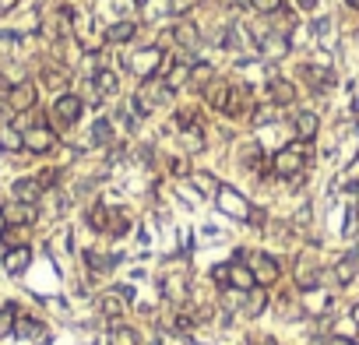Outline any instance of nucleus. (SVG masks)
Segmentation results:
<instances>
[{
    "label": "nucleus",
    "mask_w": 359,
    "mask_h": 345,
    "mask_svg": "<svg viewBox=\"0 0 359 345\" xmlns=\"http://www.w3.org/2000/svg\"><path fill=\"white\" fill-rule=\"evenodd\" d=\"M162 85H166L169 92H180L183 85H190V64H169V67L162 71Z\"/></svg>",
    "instance_id": "nucleus-13"
},
{
    "label": "nucleus",
    "mask_w": 359,
    "mask_h": 345,
    "mask_svg": "<svg viewBox=\"0 0 359 345\" xmlns=\"http://www.w3.org/2000/svg\"><path fill=\"white\" fill-rule=\"evenodd\" d=\"M183 145H187L190 152H204V138H201V131H197V127H183Z\"/></svg>",
    "instance_id": "nucleus-37"
},
{
    "label": "nucleus",
    "mask_w": 359,
    "mask_h": 345,
    "mask_svg": "<svg viewBox=\"0 0 359 345\" xmlns=\"http://www.w3.org/2000/svg\"><path fill=\"white\" fill-rule=\"evenodd\" d=\"M303 159H310V148H303L299 141L296 145H285L282 152H275L272 159V172L282 180H296L299 172H303Z\"/></svg>",
    "instance_id": "nucleus-2"
},
{
    "label": "nucleus",
    "mask_w": 359,
    "mask_h": 345,
    "mask_svg": "<svg viewBox=\"0 0 359 345\" xmlns=\"http://www.w3.org/2000/svg\"><path fill=\"white\" fill-rule=\"evenodd\" d=\"M15 317H18V310H15V307H4V310H0V338L15 335Z\"/></svg>",
    "instance_id": "nucleus-35"
},
{
    "label": "nucleus",
    "mask_w": 359,
    "mask_h": 345,
    "mask_svg": "<svg viewBox=\"0 0 359 345\" xmlns=\"http://www.w3.org/2000/svg\"><path fill=\"white\" fill-rule=\"evenodd\" d=\"M42 85L46 88H64L67 85V74L60 67H42Z\"/></svg>",
    "instance_id": "nucleus-33"
},
{
    "label": "nucleus",
    "mask_w": 359,
    "mask_h": 345,
    "mask_svg": "<svg viewBox=\"0 0 359 345\" xmlns=\"http://www.w3.org/2000/svg\"><path fill=\"white\" fill-rule=\"evenodd\" d=\"M303 78L310 81L317 92H324V88L335 85V71H331V67H317V64H306V67H303Z\"/></svg>",
    "instance_id": "nucleus-15"
},
{
    "label": "nucleus",
    "mask_w": 359,
    "mask_h": 345,
    "mask_svg": "<svg viewBox=\"0 0 359 345\" xmlns=\"http://www.w3.org/2000/svg\"><path fill=\"white\" fill-rule=\"evenodd\" d=\"M317 113H296V138L299 141H314L317 138Z\"/></svg>",
    "instance_id": "nucleus-20"
},
{
    "label": "nucleus",
    "mask_w": 359,
    "mask_h": 345,
    "mask_svg": "<svg viewBox=\"0 0 359 345\" xmlns=\"http://www.w3.org/2000/svg\"><path fill=\"white\" fill-rule=\"evenodd\" d=\"M173 92L162 85V78L156 74V78H144L141 81V88H137V95H134V106H137V117H144V113H151L156 106H162V99H169Z\"/></svg>",
    "instance_id": "nucleus-3"
},
{
    "label": "nucleus",
    "mask_w": 359,
    "mask_h": 345,
    "mask_svg": "<svg viewBox=\"0 0 359 345\" xmlns=\"http://www.w3.org/2000/svg\"><path fill=\"white\" fill-rule=\"evenodd\" d=\"M15 4H18V0H0V11H11Z\"/></svg>",
    "instance_id": "nucleus-45"
},
{
    "label": "nucleus",
    "mask_w": 359,
    "mask_h": 345,
    "mask_svg": "<svg viewBox=\"0 0 359 345\" xmlns=\"http://www.w3.org/2000/svg\"><path fill=\"white\" fill-rule=\"evenodd\" d=\"M296 4H299L303 11H314V4H317V0H296Z\"/></svg>",
    "instance_id": "nucleus-44"
},
{
    "label": "nucleus",
    "mask_w": 359,
    "mask_h": 345,
    "mask_svg": "<svg viewBox=\"0 0 359 345\" xmlns=\"http://www.w3.org/2000/svg\"><path fill=\"white\" fill-rule=\"evenodd\" d=\"M328 345H356V342H352V338H345V335H331V338H328Z\"/></svg>",
    "instance_id": "nucleus-42"
},
{
    "label": "nucleus",
    "mask_w": 359,
    "mask_h": 345,
    "mask_svg": "<svg viewBox=\"0 0 359 345\" xmlns=\"http://www.w3.org/2000/svg\"><path fill=\"white\" fill-rule=\"evenodd\" d=\"M99 310L106 314V317H120V314L127 310V300H124V296H120V293L113 289V293H106V296L99 300Z\"/></svg>",
    "instance_id": "nucleus-25"
},
{
    "label": "nucleus",
    "mask_w": 359,
    "mask_h": 345,
    "mask_svg": "<svg viewBox=\"0 0 359 345\" xmlns=\"http://www.w3.org/2000/svg\"><path fill=\"white\" fill-rule=\"evenodd\" d=\"M250 8L258 15H275V11H282V0H253Z\"/></svg>",
    "instance_id": "nucleus-38"
},
{
    "label": "nucleus",
    "mask_w": 359,
    "mask_h": 345,
    "mask_svg": "<svg viewBox=\"0 0 359 345\" xmlns=\"http://www.w3.org/2000/svg\"><path fill=\"white\" fill-rule=\"evenodd\" d=\"M8 117H11V106H8V99H0V127H4Z\"/></svg>",
    "instance_id": "nucleus-41"
},
{
    "label": "nucleus",
    "mask_w": 359,
    "mask_h": 345,
    "mask_svg": "<svg viewBox=\"0 0 359 345\" xmlns=\"http://www.w3.org/2000/svg\"><path fill=\"white\" fill-rule=\"evenodd\" d=\"M356 271H359V254L352 250V254H345V257L335 264V282H338V285H349V282L356 278Z\"/></svg>",
    "instance_id": "nucleus-19"
},
{
    "label": "nucleus",
    "mask_w": 359,
    "mask_h": 345,
    "mask_svg": "<svg viewBox=\"0 0 359 345\" xmlns=\"http://www.w3.org/2000/svg\"><path fill=\"white\" fill-rule=\"evenodd\" d=\"M250 271H253V282L265 285V289L272 282H278V275H282V268L272 254H250Z\"/></svg>",
    "instance_id": "nucleus-6"
},
{
    "label": "nucleus",
    "mask_w": 359,
    "mask_h": 345,
    "mask_svg": "<svg viewBox=\"0 0 359 345\" xmlns=\"http://www.w3.org/2000/svg\"><path fill=\"white\" fill-rule=\"evenodd\" d=\"M197 4H204V0H169V11H173V15H183V11H190V8H197Z\"/></svg>",
    "instance_id": "nucleus-39"
},
{
    "label": "nucleus",
    "mask_w": 359,
    "mask_h": 345,
    "mask_svg": "<svg viewBox=\"0 0 359 345\" xmlns=\"http://www.w3.org/2000/svg\"><path fill=\"white\" fill-rule=\"evenodd\" d=\"M88 225H92V229H99V233H106V229H110V208L95 204V208L88 211Z\"/></svg>",
    "instance_id": "nucleus-31"
},
{
    "label": "nucleus",
    "mask_w": 359,
    "mask_h": 345,
    "mask_svg": "<svg viewBox=\"0 0 359 345\" xmlns=\"http://www.w3.org/2000/svg\"><path fill=\"white\" fill-rule=\"evenodd\" d=\"M265 307H268V293H265V285H253L250 293H243V314H247V317H258Z\"/></svg>",
    "instance_id": "nucleus-17"
},
{
    "label": "nucleus",
    "mask_w": 359,
    "mask_h": 345,
    "mask_svg": "<svg viewBox=\"0 0 359 345\" xmlns=\"http://www.w3.org/2000/svg\"><path fill=\"white\" fill-rule=\"evenodd\" d=\"M4 225H8V222H4V215H0V233H4Z\"/></svg>",
    "instance_id": "nucleus-47"
},
{
    "label": "nucleus",
    "mask_w": 359,
    "mask_h": 345,
    "mask_svg": "<svg viewBox=\"0 0 359 345\" xmlns=\"http://www.w3.org/2000/svg\"><path fill=\"white\" fill-rule=\"evenodd\" d=\"M173 172H176V177H183V172H187V162L183 159H173V166H169Z\"/></svg>",
    "instance_id": "nucleus-43"
},
{
    "label": "nucleus",
    "mask_w": 359,
    "mask_h": 345,
    "mask_svg": "<svg viewBox=\"0 0 359 345\" xmlns=\"http://www.w3.org/2000/svg\"><path fill=\"white\" fill-rule=\"evenodd\" d=\"M173 39H176L183 49H194V46H197V25H190V22H176V25H173Z\"/></svg>",
    "instance_id": "nucleus-26"
},
{
    "label": "nucleus",
    "mask_w": 359,
    "mask_h": 345,
    "mask_svg": "<svg viewBox=\"0 0 359 345\" xmlns=\"http://www.w3.org/2000/svg\"><path fill=\"white\" fill-rule=\"evenodd\" d=\"M253 271H250V264H229V289H240V293H250L253 289Z\"/></svg>",
    "instance_id": "nucleus-12"
},
{
    "label": "nucleus",
    "mask_w": 359,
    "mask_h": 345,
    "mask_svg": "<svg viewBox=\"0 0 359 345\" xmlns=\"http://www.w3.org/2000/svg\"><path fill=\"white\" fill-rule=\"evenodd\" d=\"M162 61H166V56H162V49L159 46H144V49H134V53H127L124 56V67L127 71H134L141 81L144 78H156V74H162L166 67H162Z\"/></svg>",
    "instance_id": "nucleus-1"
},
{
    "label": "nucleus",
    "mask_w": 359,
    "mask_h": 345,
    "mask_svg": "<svg viewBox=\"0 0 359 345\" xmlns=\"http://www.w3.org/2000/svg\"><path fill=\"white\" fill-rule=\"evenodd\" d=\"M110 345H137V331L131 328V324H113L110 328Z\"/></svg>",
    "instance_id": "nucleus-27"
},
{
    "label": "nucleus",
    "mask_w": 359,
    "mask_h": 345,
    "mask_svg": "<svg viewBox=\"0 0 359 345\" xmlns=\"http://www.w3.org/2000/svg\"><path fill=\"white\" fill-rule=\"evenodd\" d=\"M190 184H194L201 194H219V187H215V180L208 177V172H194V177H190Z\"/></svg>",
    "instance_id": "nucleus-36"
},
{
    "label": "nucleus",
    "mask_w": 359,
    "mask_h": 345,
    "mask_svg": "<svg viewBox=\"0 0 359 345\" xmlns=\"http://www.w3.org/2000/svg\"><path fill=\"white\" fill-rule=\"evenodd\" d=\"M81 113H85V99L74 95V92H64V95H57L53 109H49V117H53L57 127H71V124L81 120Z\"/></svg>",
    "instance_id": "nucleus-4"
},
{
    "label": "nucleus",
    "mask_w": 359,
    "mask_h": 345,
    "mask_svg": "<svg viewBox=\"0 0 359 345\" xmlns=\"http://www.w3.org/2000/svg\"><path fill=\"white\" fill-rule=\"evenodd\" d=\"M268 99H272V106H292L296 102V85L285 81V78H272L268 81Z\"/></svg>",
    "instance_id": "nucleus-10"
},
{
    "label": "nucleus",
    "mask_w": 359,
    "mask_h": 345,
    "mask_svg": "<svg viewBox=\"0 0 359 345\" xmlns=\"http://www.w3.org/2000/svg\"><path fill=\"white\" fill-rule=\"evenodd\" d=\"M0 152H8V155L25 152V138H22V131H18L15 124H4V127H0Z\"/></svg>",
    "instance_id": "nucleus-18"
},
{
    "label": "nucleus",
    "mask_w": 359,
    "mask_h": 345,
    "mask_svg": "<svg viewBox=\"0 0 359 345\" xmlns=\"http://www.w3.org/2000/svg\"><path fill=\"white\" fill-rule=\"evenodd\" d=\"M22 138H25V152H32V155H46V152L57 148V134L49 131L46 124H32V127H25Z\"/></svg>",
    "instance_id": "nucleus-5"
},
{
    "label": "nucleus",
    "mask_w": 359,
    "mask_h": 345,
    "mask_svg": "<svg viewBox=\"0 0 359 345\" xmlns=\"http://www.w3.org/2000/svg\"><path fill=\"white\" fill-rule=\"evenodd\" d=\"M204 99H208V106L212 109H226V102H229V81H212L208 88H204Z\"/></svg>",
    "instance_id": "nucleus-21"
},
{
    "label": "nucleus",
    "mask_w": 359,
    "mask_h": 345,
    "mask_svg": "<svg viewBox=\"0 0 359 345\" xmlns=\"http://www.w3.org/2000/svg\"><path fill=\"white\" fill-rule=\"evenodd\" d=\"M35 99H39L35 85L22 78V81L11 88V95H8V106H11V113H32V109H35Z\"/></svg>",
    "instance_id": "nucleus-7"
},
{
    "label": "nucleus",
    "mask_w": 359,
    "mask_h": 345,
    "mask_svg": "<svg viewBox=\"0 0 359 345\" xmlns=\"http://www.w3.org/2000/svg\"><path fill=\"white\" fill-rule=\"evenodd\" d=\"M85 261H88V268H92V271H110V268L117 264V257H102V254H95V250H88V254H85Z\"/></svg>",
    "instance_id": "nucleus-34"
},
{
    "label": "nucleus",
    "mask_w": 359,
    "mask_h": 345,
    "mask_svg": "<svg viewBox=\"0 0 359 345\" xmlns=\"http://www.w3.org/2000/svg\"><path fill=\"white\" fill-rule=\"evenodd\" d=\"M92 85L99 88V95H113V92L120 88V81H117V74H113L110 67H102V71L92 78Z\"/></svg>",
    "instance_id": "nucleus-29"
},
{
    "label": "nucleus",
    "mask_w": 359,
    "mask_h": 345,
    "mask_svg": "<svg viewBox=\"0 0 359 345\" xmlns=\"http://www.w3.org/2000/svg\"><path fill=\"white\" fill-rule=\"evenodd\" d=\"M212 278H215V285H222V289H229V264H219V268L212 271Z\"/></svg>",
    "instance_id": "nucleus-40"
},
{
    "label": "nucleus",
    "mask_w": 359,
    "mask_h": 345,
    "mask_svg": "<svg viewBox=\"0 0 359 345\" xmlns=\"http://www.w3.org/2000/svg\"><path fill=\"white\" fill-rule=\"evenodd\" d=\"M113 141V124L110 120H95L92 127V145H110Z\"/></svg>",
    "instance_id": "nucleus-32"
},
{
    "label": "nucleus",
    "mask_w": 359,
    "mask_h": 345,
    "mask_svg": "<svg viewBox=\"0 0 359 345\" xmlns=\"http://www.w3.org/2000/svg\"><path fill=\"white\" fill-rule=\"evenodd\" d=\"M28 261H32V250H28V247H8V254H4V271H8V275H22V271L28 268Z\"/></svg>",
    "instance_id": "nucleus-14"
},
{
    "label": "nucleus",
    "mask_w": 359,
    "mask_h": 345,
    "mask_svg": "<svg viewBox=\"0 0 359 345\" xmlns=\"http://www.w3.org/2000/svg\"><path fill=\"white\" fill-rule=\"evenodd\" d=\"M215 198H219V208H222L226 215H233V218H243V222L250 218V204H247V201H243V198H240L233 187H219V194H215Z\"/></svg>",
    "instance_id": "nucleus-9"
},
{
    "label": "nucleus",
    "mask_w": 359,
    "mask_h": 345,
    "mask_svg": "<svg viewBox=\"0 0 359 345\" xmlns=\"http://www.w3.org/2000/svg\"><path fill=\"white\" fill-rule=\"evenodd\" d=\"M137 35V22H131V18H124V22H113L110 29H106V42H113V46H120V42H131Z\"/></svg>",
    "instance_id": "nucleus-16"
},
{
    "label": "nucleus",
    "mask_w": 359,
    "mask_h": 345,
    "mask_svg": "<svg viewBox=\"0 0 359 345\" xmlns=\"http://www.w3.org/2000/svg\"><path fill=\"white\" fill-rule=\"evenodd\" d=\"M15 335L22 338H39L42 335V324L35 317H15Z\"/></svg>",
    "instance_id": "nucleus-30"
},
{
    "label": "nucleus",
    "mask_w": 359,
    "mask_h": 345,
    "mask_svg": "<svg viewBox=\"0 0 359 345\" xmlns=\"http://www.w3.org/2000/svg\"><path fill=\"white\" fill-rule=\"evenodd\" d=\"M258 46H261V53H265V56H285V53H289V35L272 32V35H268V39H261Z\"/></svg>",
    "instance_id": "nucleus-24"
},
{
    "label": "nucleus",
    "mask_w": 359,
    "mask_h": 345,
    "mask_svg": "<svg viewBox=\"0 0 359 345\" xmlns=\"http://www.w3.org/2000/svg\"><path fill=\"white\" fill-rule=\"evenodd\" d=\"M162 293H166V300L180 303V300L187 296V278H183V275H166V278H162Z\"/></svg>",
    "instance_id": "nucleus-23"
},
{
    "label": "nucleus",
    "mask_w": 359,
    "mask_h": 345,
    "mask_svg": "<svg viewBox=\"0 0 359 345\" xmlns=\"http://www.w3.org/2000/svg\"><path fill=\"white\" fill-rule=\"evenodd\" d=\"M212 81H215V67H212V64H204V61H201V64H194V67H190V88H201V92H204Z\"/></svg>",
    "instance_id": "nucleus-22"
},
{
    "label": "nucleus",
    "mask_w": 359,
    "mask_h": 345,
    "mask_svg": "<svg viewBox=\"0 0 359 345\" xmlns=\"http://www.w3.org/2000/svg\"><path fill=\"white\" fill-rule=\"evenodd\" d=\"M15 201H25V204H39V198H42V184H39V177H25V180H18L15 187Z\"/></svg>",
    "instance_id": "nucleus-11"
},
{
    "label": "nucleus",
    "mask_w": 359,
    "mask_h": 345,
    "mask_svg": "<svg viewBox=\"0 0 359 345\" xmlns=\"http://www.w3.org/2000/svg\"><path fill=\"white\" fill-rule=\"evenodd\" d=\"M0 215H4L8 225H32V222L39 218V208H35V204H25V201H11V204L0 208Z\"/></svg>",
    "instance_id": "nucleus-8"
},
{
    "label": "nucleus",
    "mask_w": 359,
    "mask_h": 345,
    "mask_svg": "<svg viewBox=\"0 0 359 345\" xmlns=\"http://www.w3.org/2000/svg\"><path fill=\"white\" fill-rule=\"evenodd\" d=\"M352 321H356V324H359V303H356V307H352Z\"/></svg>",
    "instance_id": "nucleus-46"
},
{
    "label": "nucleus",
    "mask_w": 359,
    "mask_h": 345,
    "mask_svg": "<svg viewBox=\"0 0 359 345\" xmlns=\"http://www.w3.org/2000/svg\"><path fill=\"white\" fill-rule=\"evenodd\" d=\"M8 247H28V225H4V233H0Z\"/></svg>",
    "instance_id": "nucleus-28"
}]
</instances>
